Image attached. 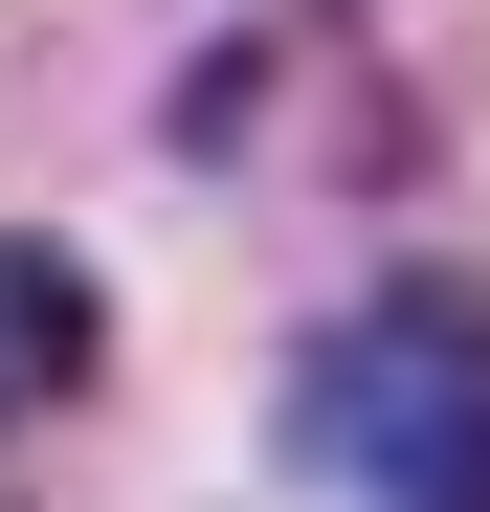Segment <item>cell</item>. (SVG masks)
I'll use <instances>...</instances> for the list:
<instances>
[{
	"label": "cell",
	"mask_w": 490,
	"mask_h": 512,
	"mask_svg": "<svg viewBox=\"0 0 490 512\" xmlns=\"http://www.w3.org/2000/svg\"><path fill=\"white\" fill-rule=\"evenodd\" d=\"M67 379H90V268L67 245H0V423H45Z\"/></svg>",
	"instance_id": "obj_2"
},
{
	"label": "cell",
	"mask_w": 490,
	"mask_h": 512,
	"mask_svg": "<svg viewBox=\"0 0 490 512\" xmlns=\"http://www.w3.org/2000/svg\"><path fill=\"white\" fill-rule=\"evenodd\" d=\"M290 468H335L357 512H490V290L401 268L290 357Z\"/></svg>",
	"instance_id": "obj_1"
}]
</instances>
